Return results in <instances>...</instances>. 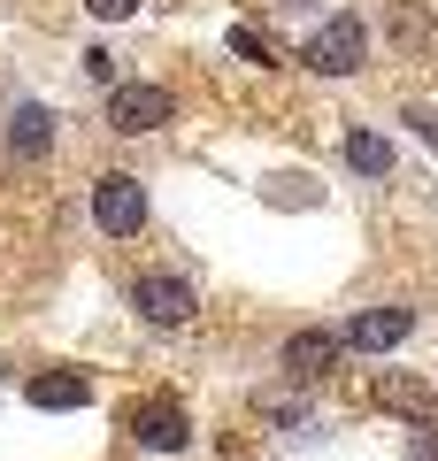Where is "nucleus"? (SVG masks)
<instances>
[{
  "label": "nucleus",
  "mask_w": 438,
  "mask_h": 461,
  "mask_svg": "<svg viewBox=\"0 0 438 461\" xmlns=\"http://www.w3.org/2000/svg\"><path fill=\"white\" fill-rule=\"evenodd\" d=\"M85 208H93L100 239H139V230L154 223V200H146V185L131 177V169H100L93 193H85Z\"/></svg>",
  "instance_id": "f257e3e1"
},
{
  "label": "nucleus",
  "mask_w": 438,
  "mask_h": 461,
  "mask_svg": "<svg viewBox=\"0 0 438 461\" xmlns=\"http://www.w3.org/2000/svg\"><path fill=\"white\" fill-rule=\"evenodd\" d=\"M131 308L154 330H185L200 315V285L178 277V269H139V277H131Z\"/></svg>",
  "instance_id": "f03ea898"
},
{
  "label": "nucleus",
  "mask_w": 438,
  "mask_h": 461,
  "mask_svg": "<svg viewBox=\"0 0 438 461\" xmlns=\"http://www.w3.org/2000/svg\"><path fill=\"white\" fill-rule=\"evenodd\" d=\"M169 115H178V93L154 85V77H131V85H115V93H108V131L115 139H154Z\"/></svg>",
  "instance_id": "7ed1b4c3"
},
{
  "label": "nucleus",
  "mask_w": 438,
  "mask_h": 461,
  "mask_svg": "<svg viewBox=\"0 0 438 461\" xmlns=\"http://www.w3.org/2000/svg\"><path fill=\"white\" fill-rule=\"evenodd\" d=\"M346 354V330H324V323H300L285 346H277V369H285L292 384H324L331 369H339Z\"/></svg>",
  "instance_id": "20e7f679"
},
{
  "label": "nucleus",
  "mask_w": 438,
  "mask_h": 461,
  "mask_svg": "<svg viewBox=\"0 0 438 461\" xmlns=\"http://www.w3.org/2000/svg\"><path fill=\"white\" fill-rule=\"evenodd\" d=\"M423 315L407 308V300H377V308H361L354 323H346V354H392V346L415 339Z\"/></svg>",
  "instance_id": "39448f33"
},
{
  "label": "nucleus",
  "mask_w": 438,
  "mask_h": 461,
  "mask_svg": "<svg viewBox=\"0 0 438 461\" xmlns=\"http://www.w3.org/2000/svg\"><path fill=\"white\" fill-rule=\"evenodd\" d=\"M361 62H370V32H361V16H331L324 32L308 39V69H324V77H354Z\"/></svg>",
  "instance_id": "423d86ee"
},
{
  "label": "nucleus",
  "mask_w": 438,
  "mask_h": 461,
  "mask_svg": "<svg viewBox=\"0 0 438 461\" xmlns=\"http://www.w3.org/2000/svg\"><path fill=\"white\" fill-rule=\"evenodd\" d=\"M131 438L154 446V454H185V446H193V415H185L178 400H139V408H131Z\"/></svg>",
  "instance_id": "0eeeda50"
},
{
  "label": "nucleus",
  "mask_w": 438,
  "mask_h": 461,
  "mask_svg": "<svg viewBox=\"0 0 438 461\" xmlns=\"http://www.w3.org/2000/svg\"><path fill=\"white\" fill-rule=\"evenodd\" d=\"M385 39L407 54V62H438V16L423 8V0H392V23Z\"/></svg>",
  "instance_id": "6e6552de"
},
{
  "label": "nucleus",
  "mask_w": 438,
  "mask_h": 461,
  "mask_svg": "<svg viewBox=\"0 0 438 461\" xmlns=\"http://www.w3.org/2000/svg\"><path fill=\"white\" fill-rule=\"evenodd\" d=\"M23 400L47 415H69V408H93V377L85 369H39L32 384H23Z\"/></svg>",
  "instance_id": "1a4fd4ad"
},
{
  "label": "nucleus",
  "mask_w": 438,
  "mask_h": 461,
  "mask_svg": "<svg viewBox=\"0 0 438 461\" xmlns=\"http://www.w3.org/2000/svg\"><path fill=\"white\" fill-rule=\"evenodd\" d=\"M8 154H16V162L54 154V108H47V100H23V108L8 115Z\"/></svg>",
  "instance_id": "9d476101"
},
{
  "label": "nucleus",
  "mask_w": 438,
  "mask_h": 461,
  "mask_svg": "<svg viewBox=\"0 0 438 461\" xmlns=\"http://www.w3.org/2000/svg\"><path fill=\"white\" fill-rule=\"evenodd\" d=\"M392 162H400V154H392L385 131H370V123L346 131V169H354V177H392Z\"/></svg>",
  "instance_id": "9b49d317"
},
{
  "label": "nucleus",
  "mask_w": 438,
  "mask_h": 461,
  "mask_svg": "<svg viewBox=\"0 0 438 461\" xmlns=\"http://www.w3.org/2000/svg\"><path fill=\"white\" fill-rule=\"evenodd\" d=\"M231 47H239L246 62H261V69H277V47H269V39H261V32H246V23H239V32H231Z\"/></svg>",
  "instance_id": "f8f14e48"
},
{
  "label": "nucleus",
  "mask_w": 438,
  "mask_h": 461,
  "mask_svg": "<svg viewBox=\"0 0 438 461\" xmlns=\"http://www.w3.org/2000/svg\"><path fill=\"white\" fill-rule=\"evenodd\" d=\"M78 69H85L93 85H108V93H115V54H108V47H85V62H78Z\"/></svg>",
  "instance_id": "ddd939ff"
},
{
  "label": "nucleus",
  "mask_w": 438,
  "mask_h": 461,
  "mask_svg": "<svg viewBox=\"0 0 438 461\" xmlns=\"http://www.w3.org/2000/svg\"><path fill=\"white\" fill-rule=\"evenodd\" d=\"M93 23H123V16H139V0H78Z\"/></svg>",
  "instance_id": "4468645a"
},
{
  "label": "nucleus",
  "mask_w": 438,
  "mask_h": 461,
  "mask_svg": "<svg viewBox=\"0 0 438 461\" xmlns=\"http://www.w3.org/2000/svg\"><path fill=\"white\" fill-rule=\"evenodd\" d=\"M392 408H407V415H415V423H423V415H431V393H423V384H392Z\"/></svg>",
  "instance_id": "2eb2a0df"
},
{
  "label": "nucleus",
  "mask_w": 438,
  "mask_h": 461,
  "mask_svg": "<svg viewBox=\"0 0 438 461\" xmlns=\"http://www.w3.org/2000/svg\"><path fill=\"white\" fill-rule=\"evenodd\" d=\"M407 123H415V131H423V139L438 147V115H431V108H407Z\"/></svg>",
  "instance_id": "dca6fc26"
}]
</instances>
